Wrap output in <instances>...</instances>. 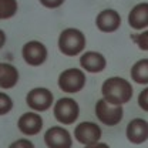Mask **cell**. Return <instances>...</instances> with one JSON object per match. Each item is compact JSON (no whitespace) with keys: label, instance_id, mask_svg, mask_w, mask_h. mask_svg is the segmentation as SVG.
Segmentation results:
<instances>
[{"label":"cell","instance_id":"7a4b0ae2","mask_svg":"<svg viewBox=\"0 0 148 148\" xmlns=\"http://www.w3.org/2000/svg\"><path fill=\"white\" fill-rule=\"evenodd\" d=\"M86 44H87L86 34L80 29H75V27L64 29L60 33L58 40H57V46H58L60 53L67 56V57L80 56L84 51Z\"/></svg>","mask_w":148,"mask_h":148},{"label":"cell","instance_id":"30bf717a","mask_svg":"<svg viewBox=\"0 0 148 148\" xmlns=\"http://www.w3.org/2000/svg\"><path fill=\"white\" fill-rule=\"evenodd\" d=\"M17 128L24 135H37L43 130V118L36 111H27L18 117Z\"/></svg>","mask_w":148,"mask_h":148},{"label":"cell","instance_id":"44dd1931","mask_svg":"<svg viewBox=\"0 0 148 148\" xmlns=\"http://www.w3.org/2000/svg\"><path fill=\"white\" fill-rule=\"evenodd\" d=\"M7 148H36L34 143H32L27 138H18L14 143H12Z\"/></svg>","mask_w":148,"mask_h":148},{"label":"cell","instance_id":"e0dca14e","mask_svg":"<svg viewBox=\"0 0 148 148\" xmlns=\"http://www.w3.org/2000/svg\"><path fill=\"white\" fill-rule=\"evenodd\" d=\"M18 10L17 0H0V20L14 17Z\"/></svg>","mask_w":148,"mask_h":148},{"label":"cell","instance_id":"3957f363","mask_svg":"<svg viewBox=\"0 0 148 148\" xmlns=\"http://www.w3.org/2000/svg\"><path fill=\"white\" fill-rule=\"evenodd\" d=\"M53 115L63 125H71L80 117V106L71 97H61L53 106Z\"/></svg>","mask_w":148,"mask_h":148},{"label":"cell","instance_id":"8992f818","mask_svg":"<svg viewBox=\"0 0 148 148\" xmlns=\"http://www.w3.org/2000/svg\"><path fill=\"white\" fill-rule=\"evenodd\" d=\"M21 57L24 63H27L32 67L43 66L49 58V50L44 43L38 40H29L21 47Z\"/></svg>","mask_w":148,"mask_h":148},{"label":"cell","instance_id":"7402d4cb","mask_svg":"<svg viewBox=\"0 0 148 148\" xmlns=\"http://www.w3.org/2000/svg\"><path fill=\"white\" fill-rule=\"evenodd\" d=\"M40 4L46 9H58L60 6L64 4L66 0H38Z\"/></svg>","mask_w":148,"mask_h":148},{"label":"cell","instance_id":"5b68a950","mask_svg":"<svg viewBox=\"0 0 148 148\" xmlns=\"http://www.w3.org/2000/svg\"><path fill=\"white\" fill-rule=\"evenodd\" d=\"M95 117L104 125L114 127V125H118L123 121L124 108H123V106L110 104L104 98H100L95 103Z\"/></svg>","mask_w":148,"mask_h":148},{"label":"cell","instance_id":"ffe728a7","mask_svg":"<svg viewBox=\"0 0 148 148\" xmlns=\"http://www.w3.org/2000/svg\"><path fill=\"white\" fill-rule=\"evenodd\" d=\"M137 103H138V107H140L141 110L148 112V87H145L143 91L138 94Z\"/></svg>","mask_w":148,"mask_h":148},{"label":"cell","instance_id":"6da1fadb","mask_svg":"<svg viewBox=\"0 0 148 148\" xmlns=\"http://www.w3.org/2000/svg\"><path fill=\"white\" fill-rule=\"evenodd\" d=\"M134 88L128 80L123 77H108L101 86V95L106 101L115 106H124L132 98Z\"/></svg>","mask_w":148,"mask_h":148},{"label":"cell","instance_id":"d4e9b609","mask_svg":"<svg viewBox=\"0 0 148 148\" xmlns=\"http://www.w3.org/2000/svg\"><path fill=\"white\" fill-rule=\"evenodd\" d=\"M0 70H1V63H0Z\"/></svg>","mask_w":148,"mask_h":148},{"label":"cell","instance_id":"d6986e66","mask_svg":"<svg viewBox=\"0 0 148 148\" xmlns=\"http://www.w3.org/2000/svg\"><path fill=\"white\" fill-rule=\"evenodd\" d=\"M134 41L137 43V46L140 47V50L148 51V30H143L140 34H137Z\"/></svg>","mask_w":148,"mask_h":148},{"label":"cell","instance_id":"9a60e30c","mask_svg":"<svg viewBox=\"0 0 148 148\" xmlns=\"http://www.w3.org/2000/svg\"><path fill=\"white\" fill-rule=\"evenodd\" d=\"M20 74L16 66L9 64V63H1V70H0V88L3 90H10L14 88L18 83Z\"/></svg>","mask_w":148,"mask_h":148},{"label":"cell","instance_id":"7c38bea8","mask_svg":"<svg viewBox=\"0 0 148 148\" xmlns=\"http://www.w3.org/2000/svg\"><path fill=\"white\" fill-rule=\"evenodd\" d=\"M125 137L131 144H144L148 140V121L144 118L131 120L125 128Z\"/></svg>","mask_w":148,"mask_h":148},{"label":"cell","instance_id":"4fadbf2b","mask_svg":"<svg viewBox=\"0 0 148 148\" xmlns=\"http://www.w3.org/2000/svg\"><path fill=\"white\" fill-rule=\"evenodd\" d=\"M80 67L87 73L98 74L106 70L107 58L98 51H84L80 56Z\"/></svg>","mask_w":148,"mask_h":148},{"label":"cell","instance_id":"5bb4252c","mask_svg":"<svg viewBox=\"0 0 148 148\" xmlns=\"http://www.w3.org/2000/svg\"><path fill=\"white\" fill-rule=\"evenodd\" d=\"M128 24L134 30H144L148 27V3L135 4L128 13Z\"/></svg>","mask_w":148,"mask_h":148},{"label":"cell","instance_id":"9c48e42d","mask_svg":"<svg viewBox=\"0 0 148 148\" xmlns=\"http://www.w3.org/2000/svg\"><path fill=\"white\" fill-rule=\"evenodd\" d=\"M44 143L47 148H71L73 138L69 130L60 125L50 127L44 132Z\"/></svg>","mask_w":148,"mask_h":148},{"label":"cell","instance_id":"2e32d148","mask_svg":"<svg viewBox=\"0 0 148 148\" xmlns=\"http://www.w3.org/2000/svg\"><path fill=\"white\" fill-rule=\"evenodd\" d=\"M131 78L140 86H148V58H141L135 61L131 67Z\"/></svg>","mask_w":148,"mask_h":148},{"label":"cell","instance_id":"277c9868","mask_svg":"<svg viewBox=\"0 0 148 148\" xmlns=\"http://www.w3.org/2000/svg\"><path fill=\"white\" fill-rule=\"evenodd\" d=\"M86 83H87V77H86L84 70L77 69V67H71V69L61 71L57 80L58 88L67 94L80 92L86 87Z\"/></svg>","mask_w":148,"mask_h":148},{"label":"cell","instance_id":"ba28073f","mask_svg":"<svg viewBox=\"0 0 148 148\" xmlns=\"http://www.w3.org/2000/svg\"><path fill=\"white\" fill-rule=\"evenodd\" d=\"M101 137H103L101 127L92 121H81L74 128V138L83 145H90L94 143H98Z\"/></svg>","mask_w":148,"mask_h":148},{"label":"cell","instance_id":"603a6c76","mask_svg":"<svg viewBox=\"0 0 148 148\" xmlns=\"http://www.w3.org/2000/svg\"><path fill=\"white\" fill-rule=\"evenodd\" d=\"M84 148H110L108 144H106V143H94V144H90V145H84Z\"/></svg>","mask_w":148,"mask_h":148},{"label":"cell","instance_id":"52a82bcc","mask_svg":"<svg viewBox=\"0 0 148 148\" xmlns=\"http://www.w3.org/2000/svg\"><path fill=\"white\" fill-rule=\"evenodd\" d=\"M26 104L32 111L43 112L54 106V95L46 87H34L27 92Z\"/></svg>","mask_w":148,"mask_h":148},{"label":"cell","instance_id":"8fae6325","mask_svg":"<svg viewBox=\"0 0 148 148\" xmlns=\"http://www.w3.org/2000/svg\"><path fill=\"white\" fill-rule=\"evenodd\" d=\"M121 16L114 9H104L95 17V26L103 33H114L121 26Z\"/></svg>","mask_w":148,"mask_h":148},{"label":"cell","instance_id":"ac0fdd59","mask_svg":"<svg viewBox=\"0 0 148 148\" xmlns=\"http://www.w3.org/2000/svg\"><path fill=\"white\" fill-rule=\"evenodd\" d=\"M13 100L9 94L0 91V115H7L10 111L13 110Z\"/></svg>","mask_w":148,"mask_h":148},{"label":"cell","instance_id":"cb8c5ba5","mask_svg":"<svg viewBox=\"0 0 148 148\" xmlns=\"http://www.w3.org/2000/svg\"><path fill=\"white\" fill-rule=\"evenodd\" d=\"M6 40H7V37H6V33L0 29V50L4 47V44H6Z\"/></svg>","mask_w":148,"mask_h":148}]
</instances>
